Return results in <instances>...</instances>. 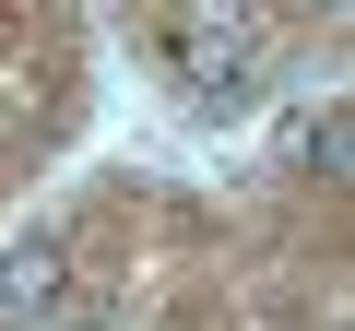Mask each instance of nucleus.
<instances>
[{
    "mask_svg": "<svg viewBox=\"0 0 355 331\" xmlns=\"http://www.w3.org/2000/svg\"><path fill=\"white\" fill-rule=\"evenodd\" d=\"M60 284H71L60 237H12V249H0V331H36L60 307Z\"/></svg>",
    "mask_w": 355,
    "mask_h": 331,
    "instance_id": "f03ea898",
    "label": "nucleus"
},
{
    "mask_svg": "<svg viewBox=\"0 0 355 331\" xmlns=\"http://www.w3.org/2000/svg\"><path fill=\"white\" fill-rule=\"evenodd\" d=\"M166 60L190 71V95L225 118V107L261 83V60H272V48H261V24H237V12H178V24H166Z\"/></svg>",
    "mask_w": 355,
    "mask_h": 331,
    "instance_id": "f257e3e1",
    "label": "nucleus"
},
{
    "mask_svg": "<svg viewBox=\"0 0 355 331\" xmlns=\"http://www.w3.org/2000/svg\"><path fill=\"white\" fill-rule=\"evenodd\" d=\"M296 166H320V178H343V118L320 107V118H296V142H284Z\"/></svg>",
    "mask_w": 355,
    "mask_h": 331,
    "instance_id": "7ed1b4c3",
    "label": "nucleus"
}]
</instances>
